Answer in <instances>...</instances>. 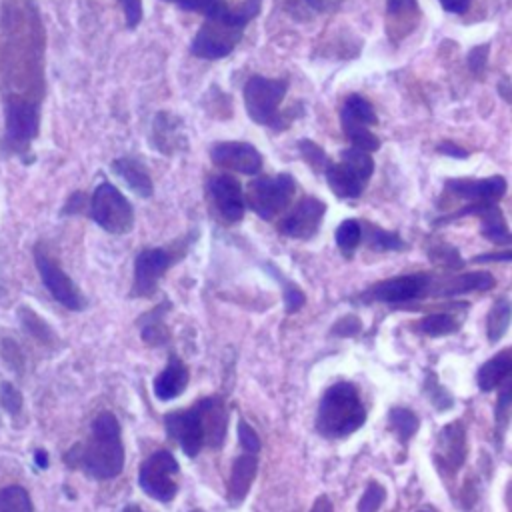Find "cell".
<instances>
[{
  "label": "cell",
  "instance_id": "obj_1",
  "mask_svg": "<svg viewBox=\"0 0 512 512\" xmlns=\"http://www.w3.org/2000/svg\"><path fill=\"white\" fill-rule=\"evenodd\" d=\"M68 466L82 468L96 480H108L122 472L124 446L120 438V424L112 412H102L94 418L90 438L76 444L64 456Z\"/></svg>",
  "mask_w": 512,
  "mask_h": 512
},
{
  "label": "cell",
  "instance_id": "obj_2",
  "mask_svg": "<svg viewBox=\"0 0 512 512\" xmlns=\"http://www.w3.org/2000/svg\"><path fill=\"white\" fill-rule=\"evenodd\" d=\"M260 8L262 0H244L232 10L226 8L216 18H208L190 42V52L202 60H220L232 54L244 28L258 16Z\"/></svg>",
  "mask_w": 512,
  "mask_h": 512
},
{
  "label": "cell",
  "instance_id": "obj_3",
  "mask_svg": "<svg viewBox=\"0 0 512 512\" xmlns=\"http://www.w3.org/2000/svg\"><path fill=\"white\" fill-rule=\"evenodd\" d=\"M366 420L358 390L350 382L332 384L320 398L316 430L326 438H342L356 432Z\"/></svg>",
  "mask_w": 512,
  "mask_h": 512
},
{
  "label": "cell",
  "instance_id": "obj_4",
  "mask_svg": "<svg viewBox=\"0 0 512 512\" xmlns=\"http://www.w3.org/2000/svg\"><path fill=\"white\" fill-rule=\"evenodd\" d=\"M288 90V78L250 76L244 86V106L252 122L268 128H286V118L280 114V104Z\"/></svg>",
  "mask_w": 512,
  "mask_h": 512
},
{
  "label": "cell",
  "instance_id": "obj_5",
  "mask_svg": "<svg viewBox=\"0 0 512 512\" xmlns=\"http://www.w3.org/2000/svg\"><path fill=\"white\" fill-rule=\"evenodd\" d=\"M374 172V160L370 152L360 148H344L338 162H328L324 168L328 188L342 200L358 198Z\"/></svg>",
  "mask_w": 512,
  "mask_h": 512
},
{
  "label": "cell",
  "instance_id": "obj_6",
  "mask_svg": "<svg viewBox=\"0 0 512 512\" xmlns=\"http://www.w3.org/2000/svg\"><path fill=\"white\" fill-rule=\"evenodd\" d=\"M38 126L40 112L36 100L8 98L2 144L10 154H20L26 158L32 140L38 136Z\"/></svg>",
  "mask_w": 512,
  "mask_h": 512
},
{
  "label": "cell",
  "instance_id": "obj_7",
  "mask_svg": "<svg viewBox=\"0 0 512 512\" xmlns=\"http://www.w3.org/2000/svg\"><path fill=\"white\" fill-rule=\"evenodd\" d=\"M92 220L110 234H126L134 224V210L128 198L110 182L96 186L90 198Z\"/></svg>",
  "mask_w": 512,
  "mask_h": 512
},
{
  "label": "cell",
  "instance_id": "obj_8",
  "mask_svg": "<svg viewBox=\"0 0 512 512\" xmlns=\"http://www.w3.org/2000/svg\"><path fill=\"white\" fill-rule=\"evenodd\" d=\"M294 190L296 182L288 172H280L274 176H258L248 184L246 202L262 220H272L278 212L286 208Z\"/></svg>",
  "mask_w": 512,
  "mask_h": 512
},
{
  "label": "cell",
  "instance_id": "obj_9",
  "mask_svg": "<svg viewBox=\"0 0 512 512\" xmlns=\"http://www.w3.org/2000/svg\"><path fill=\"white\" fill-rule=\"evenodd\" d=\"M340 122L350 146L366 152H374L380 148L378 136L370 130V126L378 122V116L374 112V106L360 94H350L344 100L340 108Z\"/></svg>",
  "mask_w": 512,
  "mask_h": 512
},
{
  "label": "cell",
  "instance_id": "obj_10",
  "mask_svg": "<svg viewBox=\"0 0 512 512\" xmlns=\"http://www.w3.org/2000/svg\"><path fill=\"white\" fill-rule=\"evenodd\" d=\"M178 472V462L168 450H158L148 456L138 474L140 488L154 500L170 502L176 494L174 474Z\"/></svg>",
  "mask_w": 512,
  "mask_h": 512
},
{
  "label": "cell",
  "instance_id": "obj_11",
  "mask_svg": "<svg viewBox=\"0 0 512 512\" xmlns=\"http://www.w3.org/2000/svg\"><path fill=\"white\" fill-rule=\"evenodd\" d=\"M34 262L44 286L62 306L70 310H82L86 306V298L80 288L40 244L34 248Z\"/></svg>",
  "mask_w": 512,
  "mask_h": 512
},
{
  "label": "cell",
  "instance_id": "obj_12",
  "mask_svg": "<svg viewBox=\"0 0 512 512\" xmlns=\"http://www.w3.org/2000/svg\"><path fill=\"white\" fill-rule=\"evenodd\" d=\"M210 158L216 166H222L246 176H256L264 164L260 150L254 148L250 142H240V140L216 142L210 148Z\"/></svg>",
  "mask_w": 512,
  "mask_h": 512
},
{
  "label": "cell",
  "instance_id": "obj_13",
  "mask_svg": "<svg viewBox=\"0 0 512 512\" xmlns=\"http://www.w3.org/2000/svg\"><path fill=\"white\" fill-rule=\"evenodd\" d=\"M174 256L164 248H146L136 256L134 262V284L132 294L148 298L156 292L158 280L172 266Z\"/></svg>",
  "mask_w": 512,
  "mask_h": 512
},
{
  "label": "cell",
  "instance_id": "obj_14",
  "mask_svg": "<svg viewBox=\"0 0 512 512\" xmlns=\"http://www.w3.org/2000/svg\"><path fill=\"white\" fill-rule=\"evenodd\" d=\"M326 212V204L314 196H304L278 224V230L284 236L290 238H298V240H308L312 238L318 228L320 222L324 218Z\"/></svg>",
  "mask_w": 512,
  "mask_h": 512
},
{
  "label": "cell",
  "instance_id": "obj_15",
  "mask_svg": "<svg viewBox=\"0 0 512 512\" xmlns=\"http://www.w3.org/2000/svg\"><path fill=\"white\" fill-rule=\"evenodd\" d=\"M208 194L218 210V214L236 224L244 216V194L240 182L230 174H214L208 180Z\"/></svg>",
  "mask_w": 512,
  "mask_h": 512
},
{
  "label": "cell",
  "instance_id": "obj_16",
  "mask_svg": "<svg viewBox=\"0 0 512 512\" xmlns=\"http://www.w3.org/2000/svg\"><path fill=\"white\" fill-rule=\"evenodd\" d=\"M428 286H430L428 274H404V276L388 278L374 284L368 290V296L370 300L400 304V302H410L414 298H420L428 290Z\"/></svg>",
  "mask_w": 512,
  "mask_h": 512
},
{
  "label": "cell",
  "instance_id": "obj_17",
  "mask_svg": "<svg viewBox=\"0 0 512 512\" xmlns=\"http://www.w3.org/2000/svg\"><path fill=\"white\" fill-rule=\"evenodd\" d=\"M166 430L174 438L186 456H196L204 446V430L196 406L166 414Z\"/></svg>",
  "mask_w": 512,
  "mask_h": 512
},
{
  "label": "cell",
  "instance_id": "obj_18",
  "mask_svg": "<svg viewBox=\"0 0 512 512\" xmlns=\"http://www.w3.org/2000/svg\"><path fill=\"white\" fill-rule=\"evenodd\" d=\"M446 190H450L454 196L470 200L474 202H498L506 190H508V182L504 176L494 174L482 180H474V178H450L446 180Z\"/></svg>",
  "mask_w": 512,
  "mask_h": 512
},
{
  "label": "cell",
  "instance_id": "obj_19",
  "mask_svg": "<svg viewBox=\"0 0 512 512\" xmlns=\"http://www.w3.org/2000/svg\"><path fill=\"white\" fill-rule=\"evenodd\" d=\"M188 144L180 118L162 110L154 116L152 122V146L162 154H178Z\"/></svg>",
  "mask_w": 512,
  "mask_h": 512
},
{
  "label": "cell",
  "instance_id": "obj_20",
  "mask_svg": "<svg viewBox=\"0 0 512 512\" xmlns=\"http://www.w3.org/2000/svg\"><path fill=\"white\" fill-rule=\"evenodd\" d=\"M194 406L200 414V422H202V430H204V444L218 448L224 442L226 422H228L224 402L220 398L212 396V398L198 400Z\"/></svg>",
  "mask_w": 512,
  "mask_h": 512
},
{
  "label": "cell",
  "instance_id": "obj_21",
  "mask_svg": "<svg viewBox=\"0 0 512 512\" xmlns=\"http://www.w3.org/2000/svg\"><path fill=\"white\" fill-rule=\"evenodd\" d=\"M466 458V434L460 422H452L442 428L438 440L436 460L446 466L450 472H456Z\"/></svg>",
  "mask_w": 512,
  "mask_h": 512
},
{
  "label": "cell",
  "instance_id": "obj_22",
  "mask_svg": "<svg viewBox=\"0 0 512 512\" xmlns=\"http://www.w3.org/2000/svg\"><path fill=\"white\" fill-rule=\"evenodd\" d=\"M110 168L136 196H142V198L152 196V192H154L152 178L148 174V168L138 158H134V156L116 158L110 164Z\"/></svg>",
  "mask_w": 512,
  "mask_h": 512
},
{
  "label": "cell",
  "instance_id": "obj_23",
  "mask_svg": "<svg viewBox=\"0 0 512 512\" xmlns=\"http://www.w3.org/2000/svg\"><path fill=\"white\" fill-rule=\"evenodd\" d=\"M188 368L178 356H170L166 368L154 380V394L158 400H172L186 390Z\"/></svg>",
  "mask_w": 512,
  "mask_h": 512
},
{
  "label": "cell",
  "instance_id": "obj_24",
  "mask_svg": "<svg viewBox=\"0 0 512 512\" xmlns=\"http://www.w3.org/2000/svg\"><path fill=\"white\" fill-rule=\"evenodd\" d=\"M258 470V458L252 452H244L242 456L236 458L230 474V484H228V496L232 504H240L244 496L248 494L252 480Z\"/></svg>",
  "mask_w": 512,
  "mask_h": 512
},
{
  "label": "cell",
  "instance_id": "obj_25",
  "mask_svg": "<svg viewBox=\"0 0 512 512\" xmlns=\"http://www.w3.org/2000/svg\"><path fill=\"white\" fill-rule=\"evenodd\" d=\"M510 368H512V354H510V348H504L502 352H498L494 358H490L478 368V374H476L478 388L484 392L494 390L508 378Z\"/></svg>",
  "mask_w": 512,
  "mask_h": 512
},
{
  "label": "cell",
  "instance_id": "obj_26",
  "mask_svg": "<svg viewBox=\"0 0 512 512\" xmlns=\"http://www.w3.org/2000/svg\"><path fill=\"white\" fill-rule=\"evenodd\" d=\"M496 284V278L490 272H462L456 278H452L446 288L442 290L448 296H458L464 292H474V290H488Z\"/></svg>",
  "mask_w": 512,
  "mask_h": 512
},
{
  "label": "cell",
  "instance_id": "obj_27",
  "mask_svg": "<svg viewBox=\"0 0 512 512\" xmlns=\"http://www.w3.org/2000/svg\"><path fill=\"white\" fill-rule=\"evenodd\" d=\"M508 326H510V302L508 298H498L492 304L488 312V322H486L490 342H498L506 334Z\"/></svg>",
  "mask_w": 512,
  "mask_h": 512
},
{
  "label": "cell",
  "instance_id": "obj_28",
  "mask_svg": "<svg viewBox=\"0 0 512 512\" xmlns=\"http://www.w3.org/2000/svg\"><path fill=\"white\" fill-rule=\"evenodd\" d=\"M334 238H336V244L342 250V254L350 256L356 250V246L360 244V240H362V224L358 220H350L348 218V220H344L336 228Z\"/></svg>",
  "mask_w": 512,
  "mask_h": 512
},
{
  "label": "cell",
  "instance_id": "obj_29",
  "mask_svg": "<svg viewBox=\"0 0 512 512\" xmlns=\"http://www.w3.org/2000/svg\"><path fill=\"white\" fill-rule=\"evenodd\" d=\"M0 512H32V500L22 486L0 490Z\"/></svg>",
  "mask_w": 512,
  "mask_h": 512
},
{
  "label": "cell",
  "instance_id": "obj_30",
  "mask_svg": "<svg viewBox=\"0 0 512 512\" xmlns=\"http://www.w3.org/2000/svg\"><path fill=\"white\" fill-rule=\"evenodd\" d=\"M168 4H174L186 12L202 14L206 20L220 16L228 6L224 0H164Z\"/></svg>",
  "mask_w": 512,
  "mask_h": 512
},
{
  "label": "cell",
  "instance_id": "obj_31",
  "mask_svg": "<svg viewBox=\"0 0 512 512\" xmlns=\"http://www.w3.org/2000/svg\"><path fill=\"white\" fill-rule=\"evenodd\" d=\"M362 232H366V240L374 250H398L404 246L402 238L396 232L382 230L374 224H368L366 230H362Z\"/></svg>",
  "mask_w": 512,
  "mask_h": 512
},
{
  "label": "cell",
  "instance_id": "obj_32",
  "mask_svg": "<svg viewBox=\"0 0 512 512\" xmlns=\"http://www.w3.org/2000/svg\"><path fill=\"white\" fill-rule=\"evenodd\" d=\"M390 426L400 436L402 442H406L418 428V418L408 408H394L390 410Z\"/></svg>",
  "mask_w": 512,
  "mask_h": 512
},
{
  "label": "cell",
  "instance_id": "obj_33",
  "mask_svg": "<svg viewBox=\"0 0 512 512\" xmlns=\"http://www.w3.org/2000/svg\"><path fill=\"white\" fill-rule=\"evenodd\" d=\"M418 328L428 336H444L458 330V322L450 314H430L422 318Z\"/></svg>",
  "mask_w": 512,
  "mask_h": 512
},
{
  "label": "cell",
  "instance_id": "obj_34",
  "mask_svg": "<svg viewBox=\"0 0 512 512\" xmlns=\"http://www.w3.org/2000/svg\"><path fill=\"white\" fill-rule=\"evenodd\" d=\"M20 318H22L24 330H26L30 336H34L36 340H40V342H44V344H48V342L54 340V332H52V330L44 324V320L38 318L32 310H28V308L20 310Z\"/></svg>",
  "mask_w": 512,
  "mask_h": 512
},
{
  "label": "cell",
  "instance_id": "obj_35",
  "mask_svg": "<svg viewBox=\"0 0 512 512\" xmlns=\"http://www.w3.org/2000/svg\"><path fill=\"white\" fill-rule=\"evenodd\" d=\"M298 150H300L302 158L310 164V168H312L314 172H324L326 164L330 162V160L326 158L324 150H322L316 142H312V140H308V138H304V140L298 142Z\"/></svg>",
  "mask_w": 512,
  "mask_h": 512
},
{
  "label": "cell",
  "instance_id": "obj_36",
  "mask_svg": "<svg viewBox=\"0 0 512 512\" xmlns=\"http://www.w3.org/2000/svg\"><path fill=\"white\" fill-rule=\"evenodd\" d=\"M384 496V488L378 482H370L358 502V512H378L380 504L384 502Z\"/></svg>",
  "mask_w": 512,
  "mask_h": 512
},
{
  "label": "cell",
  "instance_id": "obj_37",
  "mask_svg": "<svg viewBox=\"0 0 512 512\" xmlns=\"http://www.w3.org/2000/svg\"><path fill=\"white\" fill-rule=\"evenodd\" d=\"M0 402L6 408V412L12 416H18L22 410V396L10 382L0 384Z\"/></svg>",
  "mask_w": 512,
  "mask_h": 512
},
{
  "label": "cell",
  "instance_id": "obj_38",
  "mask_svg": "<svg viewBox=\"0 0 512 512\" xmlns=\"http://www.w3.org/2000/svg\"><path fill=\"white\" fill-rule=\"evenodd\" d=\"M238 440H240L244 452L256 454V452L260 450V438H258V434H256L254 428H252L248 422H244V420L238 422Z\"/></svg>",
  "mask_w": 512,
  "mask_h": 512
},
{
  "label": "cell",
  "instance_id": "obj_39",
  "mask_svg": "<svg viewBox=\"0 0 512 512\" xmlns=\"http://www.w3.org/2000/svg\"><path fill=\"white\" fill-rule=\"evenodd\" d=\"M124 16H126V26L136 28L142 20V0H118Z\"/></svg>",
  "mask_w": 512,
  "mask_h": 512
},
{
  "label": "cell",
  "instance_id": "obj_40",
  "mask_svg": "<svg viewBox=\"0 0 512 512\" xmlns=\"http://www.w3.org/2000/svg\"><path fill=\"white\" fill-rule=\"evenodd\" d=\"M486 58H488V46L484 44V46H476L470 54H468V66H470V70L476 74V76H480L482 72H484V68H486Z\"/></svg>",
  "mask_w": 512,
  "mask_h": 512
},
{
  "label": "cell",
  "instance_id": "obj_41",
  "mask_svg": "<svg viewBox=\"0 0 512 512\" xmlns=\"http://www.w3.org/2000/svg\"><path fill=\"white\" fill-rule=\"evenodd\" d=\"M2 356L12 366V370H20L22 368V354H20V350H18L14 340H8V338L2 340Z\"/></svg>",
  "mask_w": 512,
  "mask_h": 512
},
{
  "label": "cell",
  "instance_id": "obj_42",
  "mask_svg": "<svg viewBox=\"0 0 512 512\" xmlns=\"http://www.w3.org/2000/svg\"><path fill=\"white\" fill-rule=\"evenodd\" d=\"M284 302L286 312H296L304 304V294L290 282H284Z\"/></svg>",
  "mask_w": 512,
  "mask_h": 512
},
{
  "label": "cell",
  "instance_id": "obj_43",
  "mask_svg": "<svg viewBox=\"0 0 512 512\" xmlns=\"http://www.w3.org/2000/svg\"><path fill=\"white\" fill-rule=\"evenodd\" d=\"M300 2L316 14H332L342 6L344 0H300Z\"/></svg>",
  "mask_w": 512,
  "mask_h": 512
},
{
  "label": "cell",
  "instance_id": "obj_44",
  "mask_svg": "<svg viewBox=\"0 0 512 512\" xmlns=\"http://www.w3.org/2000/svg\"><path fill=\"white\" fill-rule=\"evenodd\" d=\"M440 154H444V156H452V158H468V150H464V148H460L458 144H454V142H442V144H438V148H436Z\"/></svg>",
  "mask_w": 512,
  "mask_h": 512
},
{
  "label": "cell",
  "instance_id": "obj_45",
  "mask_svg": "<svg viewBox=\"0 0 512 512\" xmlns=\"http://www.w3.org/2000/svg\"><path fill=\"white\" fill-rule=\"evenodd\" d=\"M334 330H336V334H340V336H350V334H354V332L360 330V322H358L356 316H352V318L348 316V318H342L340 324H338Z\"/></svg>",
  "mask_w": 512,
  "mask_h": 512
},
{
  "label": "cell",
  "instance_id": "obj_46",
  "mask_svg": "<svg viewBox=\"0 0 512 512\" xmlns=\"http://www.w3.org/2000/svg\"><path fill=\"white\" fill-rule=\"evenodd\" d=\"M508 406H510V388L506 386L504 392L500 394V402H498V408H496V416H498V420L502 422V426H504L506 420H508Z\"/></svg>",
  "mask_w": 512,
  "mask_h": 512
},
{
  "label": "cell",
  "instance_id": "obj_47",
  "mask_svg": "<svg viewBox=\"0 0 512 512\" xmlns=\"http://www.w3.org/2000/svg\"><path fill=\"white\" fill-rule=\"evenodd\" d=\"M438 2L446 12H452V14H464L470 8V0H438Z\"/></svg>",
  "mask_w": 512,
  "mask_h": 512
},
{
  "label": "cell",
  "instance_id": "obj_48",
  "mask_svg": "<svg viewBox=\"0 0 512 512\" xmlns=\"http://www.w3.org/2000/svg\"><path fill=\"white\" fill-rule=\"evenodd\" d=\"M82 202H84V194H82V192L72 194V198H70V200H68V204L64 206V214L78 212V210H80V206H82Z\"/></svg>",
  "mask_w": 512,
  "mask_h": 512
},
{
  "label": "cell",
  "instance_id": "obj_49",
  "mask_svg": "<svg viewBox=\"0 0 512 512\" xmlns=\"http://www.w3.org/2000/svg\"><path fill=\"white\" fill-rule=\"evenodd\" d=\"M310 512H332V502L328 496H318Z\"/></svg>",
  "mask_w": 512,
  "mask_h": 512
},
{
  "label": "cell",
  "instance_id": "obj_50",
  "mask_svg": "<svg viewBox=\"0 0 512 512\" xmlns=\"http://www.w3.org/2000/svg\"><path fill=\"white\" fill-rule=\"evenodd\" d=\"M488 260H510V252H502V254H484V256H476L474 262H488Z\"/></svg>",
  "mask_w": 512,
  "mask_h": 512
},
{
  "label": "cell",
  "instance_id": "obj_51",
  "mask_svg": "<svg viewBox=\"0 0 512 512\" xmlns=\"http://www.w3.org/2000/svg\"><path fill=\"white\" fill-rule=\"evenodd\" d=\"M34 460H36V464H38L40 468H46V466H48V456H46V452H44V450H36Z\"/></svg>",
  "mask_w": 512,
  "mask_h": 512
},
{
  "label": "cell",
  "instance_id": "obj_52",
  "mask_svg": "<svg viewBox=\"0 0 512 512\" xmlns=\"http://www.w3.org/2000/svg\"><path fill=\"white\" fill-rule=\"evenodd\" d=\"M390 2V10H394V8H402L404 4H414V0H388Z\"/></svg>",
  "mask_w": 512,
  "mask_h": 512
},
{
  "label": "cell",
  "instance_id": "obj_53",
  "mask_svg": "<svg viewBox=\"0 0 512 512\" xmlns=\"http://www.w3.org/2000/svg\"><path fill=\"white\" fill-rule=\"evenodd\" d=\"M122 512H142V510H140L136 504H130V506H126Z\"/></svg>",
  "mask_w": 512,
  "mask_h": 512
},
{
  "label": "cell",
  "instance_id": "obj_54",
  "mask_svg": "<svg viewBox=\"0 0 512 512\" xmlns=\"http://www.w3.org/2000/svg\"><path fill=\"white\" fill-rule=\"evenodd\" d=\"M190 512H202V510H190Z\"/></svg>",
  "mask_w": 512,
  "mask_h": 512
}]
</instances>
